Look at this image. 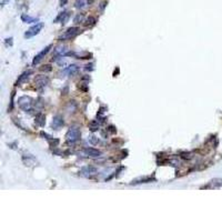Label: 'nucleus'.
Wrapping results in <instances>:
<instances>
[{
  "mask_svg": "<svg viewBox=\"0 0 222 222\" xmlns=\"http://www.w3.org/2000/svg\"><path fill=\"white\" fill-rule=\"evenodd\" d=\"M80 136H81L80 129L76 126H73L68 130L67 134H66V139H67L68 143H76L80 139Z\"/></svg>",
  "mask_w": 222,
  "mask_h": 222,
  "instance_id": "f257e3e1",
  "label": "nucleus"
},
{
  "mask_svg": "<svg viewBox=\"0 0 222 222\" xmlns=\"http://www.w3.org/2000/svg\"><path fill=\"white\" fill-rule=\"evenodd\" d=\"M17 102H18L19 108L27 112V111H30V110H31L30 108H31V106H32V102H34V100H32L30 97L22 96V97L19 98Z\"/></svg>",
  "mask_w": 222,
  "mask_h": 222,
  "instance_id": "f03ea898",
  "label": "nucleus"
},
{
  "mask_svg": "<svg viewBox=\"0 0 222 222\" xmlns=\"http://www.w3.org/2000/svg\"><path fill=\"white\" fill-rule=\"evenodd\" d=\"M79 32H80V29L78 27H71V28H69V29H67L64 34L59 37V40H61V41L71 40V39H73L77 35L79 34Z\"/></svg>",
  "mask_w": 222,
  "mask_h": 222,
  "instance_id": "7ed1b4c3",
  "label": "nucleus"
},
{
  "mask_svg": "<svg viewBox=\"0 0 222 222\" xmlns=\"http://www.w3.org/2000/svg\"><path fill=\"white\" fill-rule=\"evenodd\" d=\"M42 28H43L42 22H37L35 26H32V27L29 28V29L26 31V34H24V38H26V39H30V38H32V37L37 36L40 31L42 30Z\"/></svg>",
  "mask_w": 222,
  "mask_h": 222,
  "instance_id": "20e7f679",
  "label": "nucleus"
},
{
  "mask_svg": "<svg viewBox=\"0 0 222 222\" xmlns=\"http://www.w3.org/2000/svg\"><path fill=\"white\" fill-rule=\"evenodd\" d=\"M35 83H36V87L38 89L46 88L49 85V78L46 76H42V75H38V76L35 77Z\"/></svg>",
  "mask_w": 222,
  "mask_h": 222,
  "instance_id": "39448f33",
  "label": "nucleus"
},
{
  "mask_svg": "<svg viewBox=\"0 0 222 222\" xmlns=\"http://www.w3.org/2000/svg\"><path fill=\"white\" fill-rule=\"evenodd\" d=\"M51 48H52V46H51V45H49V46H47L45 49H42V50H41V51H40L39 53H38V55H37L36 57L34 58L32 64H34V66H36V64H39L40 61H41L43 58H45V57H46L47 53H48V52L50 51V49H51Z\"/></svg>",
  "mask_w": 222,
  "mask_h": 222,
  "instance_id": "423d86ee",
  "label": "nucleus"
},
{
  "mask_svg": "<svg viewBox=\"0 0 222 222\" xmlns=\"http://www.w3.org/2000/svg\"><path fill=\"white\" fill-rule=\"evenodd\" d=\"M86 155H88L90 158H100L102 155V152L100 150L96 149V148H85L83 149Z\"/></svg>",
  "mask_w": 222,
  "mask_h": 222,
  "instance_id": "0eeeda50",
  "label": "nucleus"
},
{
  "mask_svg": "<svg viewBox=\"0 0 222 222\" xmlns=\"http://www.w3.org/2000/svg\"><path fill=\"white\" fill-rule=\"evenodd\" d=\"M222 187V178H216L212 179L207 186L202 187V189H219Z\"/></svg>",
  "mask_w": 222,
  "mask_h": 222,
  "instance_id": "6e6552de",
  "label": "nucleus"
},
{
  "mask_svg": "<svg viewBox=\"0 0 222 222\" xmlns=\"http://www.w3.org/2000/svg\"><path fill=\"white\" fill-rule=\"evenodd\" d=\"M64 118L61 116H56L55 118L52 119V122H51V127L55 130H59L61 127H64Z\"/></svg>",
  "mask_w": 222,
  "mask_h": 222,
  "instance_id": "1a4fd4ad",
  "label": "nucleus"
},
{
  "mask_svg": "<svg viewBox=\"0 0 222 222\" xmlns=\"http://www.w3.org/2000/svg\"><path fill=\"white\" fill-rule=\"evenodd\" d=\"M152 181H155V178L153 176H148V177H142V178H138V179L133 180L131 184H141V183H150Z\"/></svg>",
  "mask_w": 222,
  "mask_h": 222,
  "instance_id": "9d476101",
  "label": "nucleus"
},
{
  "mask_svg": "<svg viewBox=\"0 0 222 222\" xmlns=\"http://www.w3.org/2000/svg\"><path fill=\"white\" fill-rule=\"evenodd\" d=\"M97 171L98 170L94 167L89 166V167L82 168L81 171H80V173H81V176H83V177H90V176H93V174L97 173Z\"/></svg>",
  "mask_w": 222,
  "mask_h": 222,
  "instance_id": "9b49d317",
  "label": "nucleus"
},
{
  "mask_svg": "<svg viewBox=\"0 0 222 222\" xmlns=\"http://www.w3.org/2000/svg\"><path fill=\"white\" fill-rule=\"evenodd\" d=\"M31 75H32V70H27L24 71V72H22L19 76L18 79H17V81H16V86H20L21 83L26 82L28 80V78H29V76H31Z\"/></svg>",
  "mask_w": 222,
  "mask_h": 222,
  "instance_id": "f8f14e48",
  "label": "nucleus"
},
{
  "mask_svg": "<svg viewBox=\"0 0 222 222\" xmlns=\"http://www.w3.org/2000/svg\"><path fill=\"white\" fill-rule=\"evenodd\" d=\"M78 71H79V67L77 64H70L69 67H67L64 69V72L66 75H68V76H75V75L78 73Z\"/></svg>",
  "mask_w": 222,
  "mask_h": 222,
  "instance_id": "ddd939ff",
  "label": "nucleus"
},
{
  "mask_svg": "<svg viewBox=\"0 0 222 222\" xmlns=\"http://www.w3.org/2000/svg\"><path fill=\"white\" fill-rule=\"evenodd\" d=\"M22 161L26 166H35L37 163V160L35 159V157H32L31 155H27L22 157Z\"/></svg>",
  "mask_w": 222,
  "mask_h": 222,
  "instance_id": "4468645a",
  "label": "nucleus"
},
{
  "mask_svg": "<svg viewBox=\"0 0 222 222\" xmlns=\"http://www.w3.org/2000/svg\"><path fill=\"white\" fill-rule=\"evenodd\" d=\"M69 18H70V13H69V11H64V12H61L60 15H59L58 18L56 19V21L60 20L61 24H67V21L69 20Z\"/></svg>",
  "mask_w": 222,
  "mask_h": 222,
  "instance_id": "2eb2a0df",
  "label": "nucleus"
},
{
  "mask_svg": "<svg viewBox=\"0 0 222 222\" xmlns=\"http://www.w3.org/2000/svg\"><path fill=\"white\" fill-rule=\"evenodd\" d=\"M35 122H36L38 126H40V127H43L45 123H46V118H45V116H43L42 113H38V115H36Z\"/></svg>",
  "mask_w": 222,
  "mask_h": 222,
  "instance_id": "dca6fc26",
  "label": "nucleus"
},
{
  "mask_svg": "<svg viewBox=\"0 0 222 222\" xmlns=\"http://www.w3.org/2000/svg\"><path fill=\"white\" fill-rule=\"evenodd\" d=\"M77 9H85L86 7L88 6V1L87 0H77L75 3Z\"/></svg>",
  "mask_w": 222,
  "mask_h": 222,
  "instance_id": "f3484780",
  "label": "nucleus"
},
{
  "mask_svg": "<svg viewBox=\"0 0 222 222\" xmlns=\"http://www.w3.org/2000/svg\"><path fill=\"white\" fill-rule=\"evenodd\" d=\"M21 20L24 22H26V24H32V22L38 21V19L37 18H32V17H30V16H28V15H22Z\"/></svg>",
  "mask_w": 222,
  "mask_h": 222,
  "instance_id": "a211bd4d",
  "label": "nucleus"
},
{
  "mask_svg": "<svg viewBox=\"0 0 222 222\" xmlns=\"http://www.w3.org/2000/svg\"><path fill=\"white\" fill-rule=\"evenodd\" d=\"M96 22H97V19L94 18V17H92V16H90L86 20V26H94Z\"/></svg>",
  "mask_w": 222,
  "mask_h": 222,
  "instance_id": "6ab92c4d",
  "label": "nucleus"
},
{
  "mask_svg": "<svg viewBox=\"0 0 222 222\" xmlns=\"http://www.w3.org/2000/svg\"><path fill=\"white\" fill-rule=\"evenodd\" d=\"M66 47H59L55 50V55L56 56H62L64 55V52H66Z\"/></svg>",
  "mask_w": 222,
  "mask_h": 222,
  "instance_id": "aec40b11",
  "label": "nucleus"
},
{
  "mask_svg": "<svg viewBox=\"0 0 222 222\" xmlns=\"http://www.w3.org/2000/svg\"><path fill=\"white\" fill-rule=\"evenodd\" d=\"M40 70L45 71V72H49V71L52 70V67L50 66V64H45V66H42V67L40 68Z\"/></svg>",
  "mask_w": 222,
  "mask_h": 222,
  "instance_id": "412c9836",
  "label": "nucleus"
},
{
  "mask_svg": "<svg viewBox=\"0 0 222 222\" xmlns=\"http://www.w3.org/2000/svg\"><path fill=\"white\" fill-rule=\"evenodd\" d=\"M181 158L182 159H191L192 158V155L191 153H189V152H183V153H181Z\"/></svg>",
  "mask_w": 222,
  "mask_h": 222,
  "instance_id": "4be33fe9",
  "label": "nucleus"
},
{
  "mask_svg": "<svg viewBox=\"0 0 222 222\" xmlns=\"http://www.w3.org/2000/svg\"><path fill=\"white\" fill-rule=\"evenodd\" d=\"M82 18H83V16H82V15H78L76 17V18H75V22H76V24H79L80 21H82Z\"/></svg>",
  "mask_w": 222,
  "mask_h": 222,
  "instance_id": "5701e85b",
  "label": "nucleus"
},
{
  "mask_svg": "<svg viewBox=\"0 0 222 222\" xmlns=\"http://www.w3.org/2000/svg\"><path fill=\"white\" fill-rule=\"evenodd\" d=\"M6 45H7V46H12V38H7V39H6Z\"/></svg>",
  "mask_w": 222,
  "mask_h": 222,
  "instance_id": "b1692460",
  "label": "nucleus"
},
{
  "mask_svg": "<svg viewBox=\"0 0 222 222\" xmlns=\"http://www.w3.org/2000/svg\"><path fill=\"white\" fill-rule=\"evenodd\" d=\"M13 96H15V92H12V96H11V104H10V109L9 110H12V108H13Z\"/></svg>",
  "mask_w": 222,
  "mask_h": 222,
  "instance_id": "393cba45",
  "label": "nucleus"
},
{
  "mask_svg": "<svg viewBox=\"0 0 222 222\" xmlns=\"http://www.w3.org/2000/svg\"><path fill=\"white\" fill-rule=\"evenodd\" d=\"M7 2H9V0H3V1H2V5L5 6V5H6Z\"/></svg>",
  "mask_w": 222,
  "mask_h": 222,
  "instance_id": "a878e982",
  "label": "nucleus"
},
{
  "mask_svg": "<svg viewBox=\"0 0 222 222\" xmlns=\"http://www.w3.org/2000/svg\"><path fill=\"white\" fill-rule=\"evenodd\" d=\"M67 2V0H61V3H66Z\"/></svg>",
  "mask_w": 222,
  "mask_h": 222,
  "instance_id": "bb28decb",
  "label": "nucleus"
}]
</instances>
